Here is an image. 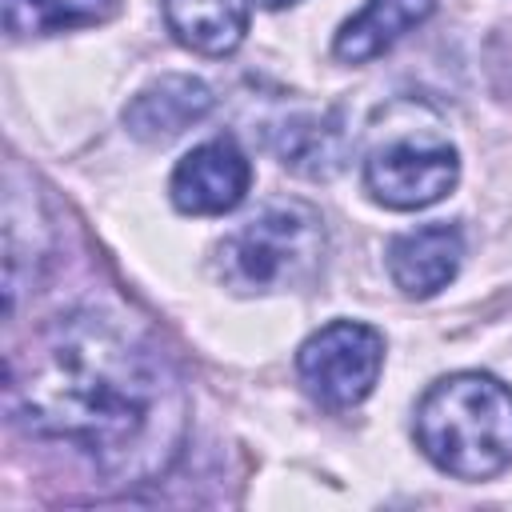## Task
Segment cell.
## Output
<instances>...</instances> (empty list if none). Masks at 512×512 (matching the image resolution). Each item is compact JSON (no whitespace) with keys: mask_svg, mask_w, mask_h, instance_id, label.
I'll return each mask as SVG.
<instances>
[{"mask_svg":"<svg viewBox=\"0 0 512 512\" xmlns=\"http://www.w3.org/2000/svg\"><path fill=\"white\" fill-rule=\"evenodd\" d=\"M8 392L28 432L72 444L116 484L164 472L188 424L168 356L136 324L96 308L52 316L12 360Z\"/></svg>","mask_w":512,"mask_h":512,"instance_id":"1","label":"cell"},{"mask_svg":"<svg viewBox=\"0 0 512 512\" xmlns=\"http://www.w3.org/2000/svg\"><path fill=\"white\" fill-rule=\"evenodd\" d=\"M416 444L448 476H500L512 464V388L484 372L436 380L416 404Z\"/></svg>","mask_w":512,"mask_h":512,"instance_id":"2","label":"cell"},{"mask_svg":"<svg viewBox=\"0 0 512 512\" xmlns=\"http://www.w3.org/2000/svg\"><path fill=\"white\" fill-rule=\"evenodd\" d=\"M324 220L300 200L252 216L216 252V272L232 292H288L316 280L324 264Z\"/></svg>","mask_w":512,"mask_h":512,"instance_id":"3","label":"cell"},{"mask_svg":"<svg viewBox=\"0 0 512 512\" xmlns=\"http://www.w3.org/2000/svg\"><path fill=\"white\" fill-rule=\"evenodd\" d=\"M456 148L432 128H404L376 144L364 160V188L376 204L412 212L444 200L456 188Z\"/></svg>","mask_w":512,"mask_h":512,"instance_id":"4","label":"cell"},{"mask_svg":"<svg viewBox=\"0 0 512 512\" xmlns=\"http://www.w3.org/2000/svg\"><path fill=\"white\" fill-rule=\"evenodd\" d=\"M380 364H384L380 332L356 320L324 324L296 352V372H300L304 392L328 412L356 408L372 392Z\"/></svg>","mask_w":512,"mask_h":512,"instance_id":"5","label":"cell"},{"mask_svg":"<svg viewBox=\"0 0 512 512\" xmlns=\"http://www.w3.org/2000/svg\"><path fill=\"white\" fill-rule=\"evenodd\" d=\"M248 184H252L248 156L232 136H216L192 148L176 164L168 192H172V204L188 216H220L244 200Z\"/></svg>","mask_w":512,"mask_h":512,"instance_id":"6","label":"cell"},{"mask_svg":"<svg viewBox=\"0 0 512 512\" xmlns=\"http://www.w3.org/2000/svg\"><path fill=\"white\" fill-rule=\"evenodd\" d=\"M212 112V88L196 76H160L152 84H144L128 108H124V124L136 140L144 144H168L176 140L184 128L200 124Z\"/></svg>","mask_w":512,"mask_h":512,"instance_id":"7","label":"cell"},{"mask_svg":"<svg viewBox=\"0 0 512 512\" xmlns=\"http://www.w3.org/2000/svg\"><path fill=\"white\" fill-rule=\"evenodd\" d=\"M464 236L456 224H424L388 244V276L404 296H436L460 268Z\"/></svg>","mask_w":512,"mask_h":512,"instance_id":"8","label":"cell"},{"mask_svg":"<svg viewBox=\"0 0 512 512\" xmlns=\"http://www.w3.org/2000/svg\"><path fill=\"white\" fill-rule=\"evenodd\" d=\"M432 8L436 0H368L352 20L340 24L332 52L344 64H368L380 52H388L404 32L424 24Z\"/></svg>","mask_w":512,"mask_h":512,"instance_id":"9","label":"cell"},{"mask_svg":"<svg viewBox=\"0 0 512 512\" xmlns=\"http://www.w3.org/2000/svg\"><path fill=\"white\" fill-rule=\"evenodd\" d=\"M252 0H164L172 36L200 56H228L248 32Z\"/></svg>","mask_w":512,"mask_h":512,"instance_id":"10","label":"cell"},{"mask_svg":"<svg viewBox=\"0 0 512 512\" xmlns=\"http://www.w3.org/2000/svg\"><path fill=\"white\" fill-rule=\"evenodd\" d=\"M272 148H276L284 168L312 176V180H324V176L344 168L348 136H344L336 116H296L276 132Z\"/></svg>","mask_w":512,"mask_h":512,"instance_id":"11","label":"cell"},{"mask_svg":"<svg viewBox=\"0 0 512 512\" xmlns=\"http://www.w3.org/2000/svg\"><path fill=\"white\" fill-rule=\"evenodd\" d=\"M112 12L116 0H4V28L12 36H44L100 24Z\"/></svg>","mask_w":512,"mask_h":512,"instance_id":"12","label":"cell"},{"mask_svg":"<svg viewBox=\"0 0 512 512\" xmlns=\"http://www.w3.org/2000/svg\"><path fill=\"white\" fill-rule=\"evenodd\" d=\"M264 8H284V4H292V0H260Z\"/></svg>","mask_w":512,"mask_h":512,"instance_id":"13","label":"cell"}]
</instances>
